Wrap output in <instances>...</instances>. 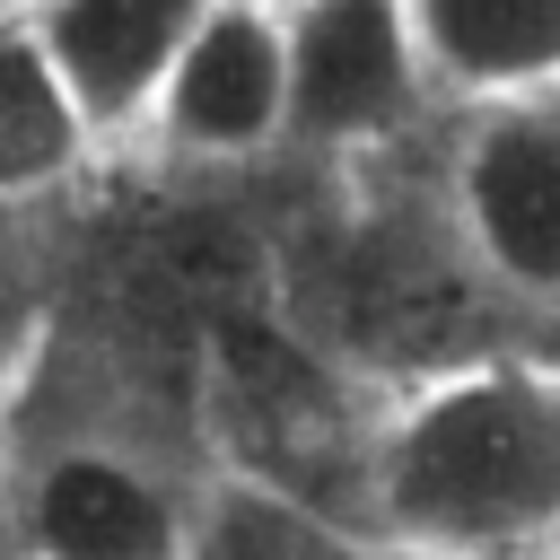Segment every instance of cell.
Instances as JSON below:
<instances>
[{
	"instance_id": "1",
	"label": "cell",
	"mask_w": 560,
	"mask_h": 560,
	"mask_svg": "<svg viewBox=\"0 0 560 560\" xmlns=\"http://www.w3.org/2000/svg\"><path fill=\"white\" fill-rule=\"evenodd\" d=\"M350 508L455 560L560 551V359L481 350L402 376L359 429Z\"/></svg>"
},
{
	"instance_id": "2",
	"label": "cell",
	"mask_w": 560,
	"mask_h": 560,
	"mask_svg": "<svg viewBox=\"0 0 560 560\" xmlns=\"http://www.w3.org/2000/svg\"><path fill=\"white\" fill-rule=\"evenodd\" d=\"M210 490H192L158 446L70 420L9 429L0 455V534L18 560H201Z\"/></svg>"
},
{
	"instance_id": "3",
	"label": "cell",
	"mask_w": 560,
	"mask_h": 560,
	"mask_svg": "<svg viewBox=\"0 0 560 560\" xmlns=\"http://www.w3.org/2000/svg\"><path fill=\"white\" fill-rule=\"evenodd\" d=\"M446 114V228L464 262L499 298L560 315V88L481 96Z\"/></svg>"
},
{
	"instance_id": "4",
	"label": "cell",
	"mask_w": 560,
	"mask_h": 560,
	"mask_svg": "<svg viewBox=\"0 0 560 560\" xmlns=\"http://www.w3.org/2000/svg\"><path fill=\"white\" fill-rule=\"evenodd\" d=\"M289 26V149L368 158L438 114L411 0H298Z\"/></svg>"
},
{
	"instance_id": "5",
	"label": "cell",
	"mask_w": 560,
	"mask_h": 560,
	"mask_svg": "<svg viewBox=\"0 0 560 560\" xmlns=\"http://www.w3.org/2000/svg\"><path fill=\"white\" fill-rule=\"evenodd\" d=\"M140 140H158L184 166H254V158L289 149V26H280V9L201 0Z\"/></svg>"
},
{
	"instance_id": "6",
	"label": "cell",
	"mask_w": 560,
	"mask_h": 560,
	"mask_svg": "<svg viewBox=\"0 0 560 560\" xmlns=\"http://www.w3.org/2000/svg\"><path fill=\"white\" fill-rule=\"evenodd\" d=\"M192 18H201V0H35L26 9V26L44 35L52 70L70 79V96L105 149L149 131V105H158Z\"/></svg>"
},
{
	"instance_id": "7",
	"label": "cell",
	"mask_w": 560,
	"mask_h": 560,
	"mask_svg": "<svg viewBox=\"0 0 560 560\" xmlns=\"http://www.w3.org/2000/svg\"><path fill=\"white\" fill-rule=\"evenodd\" d=\"M438 105L560 88V0H411Z\"/></svg>"
},
{
	"instance_id": "8",
	"label": "cell",
	"mask_w": 560,
	"mask_h": 560,
	"mask_svg": "<svg viewBox=\"0 0 560 560\" xmlns=\"http://www.w3.org/2000/svg\"><path fill=\"white\" fill-rule=\"evenodd\" d=\"M96 149L105 140L79 114L70 79L52 70L44 35L26 18H0V210H26V201L70 192Z\"/></svg>"
},
{
	"instance_id": "9",
	"label": "cell",
	"mask_w": 560,
	"mask_h": 560,
	"mask_svg": "<svg viewBox=\"0 0 560 560\" xmlns=\"http://www.w3.org/2000/svg\"><path fill=\"white\" fill-rule=\"evenodd\" d=\"M262 560H455V551L411 542V534H385V525L341 516V508L315 516V508H298V499L271 490V542H262Z\"/></svg>"
},
{
	"instance_id": "10",
	"label": "cell",
	"mask_w": 560,
	"mask_h": 560,
	"mask_svg": "<svg viewBox=\"0 0 560 560\" xmlns=\"http://www.w3.org/2000/svg\"><path fill=\"white\" fill-rule=\"evenodd\" d=\"M26 385H35V332H0V455H9V429L26 411Z\"/></svg>"
},
{
	"instance_id": "11",
	"label": "cell",
	"mask_w": 560,
	"mask_h": 560,
	"mask_svg": "<svg viewBox=\"0 0 560 560\" xmlns=\"http://www.w3.org/2000/svg\"><path fill=\"white\" fill-rule=\"evenodd\" d=\"M26 9H35V0H0V18H26Z\"/></svg>"
},
{
	"instance_id": "12",
	"label": "cell",
	"mask_w": 560,
	"mask_h": 560,
	"mask_svg": "<svg viewBox=\"0 0 560 560\" xmlns=\"http://www.w3.org/2000/svg\"><path fill=\"white\" fill-rule=\"evenodd\" d=\"M262 9H298V0H262Z\"/></svg>"
},
{
	"instance_id": "13",
	"label": "cell",
	"mask_w": 560,
	"mask_h": 560,
	"mask_svg": "<svg viewBox=\"0 0 560 560\" xmlns=\"http://www.w3.org/2000/svg\"><path fill=\"white\" fill-rule=\"evenodd\" d=\"M0 560H18V551H9V534H0Z\"/></svg>"
},
{
	"instance_id": "14",
	"label": "cell",
	"mask_w": 560,
	"mask_h": 560,
	"mask_svg": "<svg viewBox=\"0 0 560 560\" xmlns=\"http://www.w3.org/2000/svg\"><path fill=\"white\" fill-rule=\"evenodd\" d=\"M542 560H560V551H542Z\"/></svg>"
}]
</instances>
